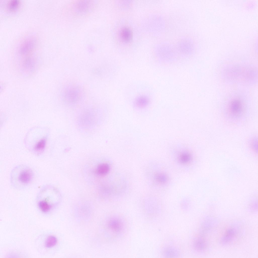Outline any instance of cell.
Instances as JSON below:
<instances>
[{"instance_id":"obj_3","label":"cell","mask_w":258,"mask_h":258,"mask_svg":"<svg viewBox=\"0 0 258 258\" xmlns=\"http://www.w3.org/2000/svg\"><path fill=\"white\" fill-rule=\"evenodd\" d=\"M53 189L49 185H46L39 192L37 199L38 206L43 212L49 211L52 207L50 203L53 195Z\"/></svg>"},{"instance_id":"obj_7","label":"cell","mask_w":258,"mask_h":258,"mask_svg":"<svg viewBox=\"0 0 258 258\" xmlns=\"http://www.w3.org/2000/svg\"><path fill=\"white\" fill-rule=\"evenodd\" d=\"M109 228L112 231L115 232H120L123 228V224L121 221L116 218H112L108 223Z\"/></svg>"},{"instance_id":"obj_2","label":"cell","mask_w":258,"mask_h":258,"mask_svg":"<svg viewBox=\"0 0 258 258\" xmlns=\"http://www.w3.org/2000/svg\"><path fill=\"white\" fill-rule=\"evenodd\" d=\"M226 77L230 80L240 82H251L256 79V71L252 67L243 66H234L226 70Z\"/></svg>"},{"instance_id":"obj_5","label":"cell","mask_w":258,"mask_h":258,"mask_svg":"<svg viewBox=\"0 0 258 258\" xmlns=\"http://www.w3.org/2000/svg\"><path fill=\"white\" fill-rule=\"evenodd\" d=\"M237 234V231L234 228L228 229L222 238L221 242L224 245H226L232 242L234 240Z\"/></svg>"},{"instance_id":"obj_14","label":"cell","mask_w":258,"mask_h":258,"mask_svg":"<svg viewBox=\"0 0 258 258\" xmlns=\"http://www.w3.org/2000/svg\"><path fill=\"white\" fill-rule=\"evenodd\" d=\"M196 242L197 247L199 250H203L206 249L207 244L204 239L201 238L198 239Z\"/></svg>"},{"instance_id":"obj_8","label":"cell","mask_w":258,"mask_h":258,"mask_svg":"<svg viewBox=\"0 0 258 258\" xmlns=\"http://www.w3.org/2000/svg\"><path fill=\"white\" fill-rule=\"evenodd\" d=\"M120 36L121 40L125 42H128L133 38V33L131 30L126 27L122 28L120 32Z\"/></svg>"},{"instance_id":"obj_18","label":"cell","mask_w":258,"mask_h":258,"mask_svg":"<svg viewBox=\"0 0 258 258\" xmlns=\"http://www.w3.org/2000/svg\"><path fill=\"white\" fill-rule=\"evenodd\" d=\"M251 146L256 151L257 150V141L255 139L252 143Z\"/></svg>"},{"instance_id":"obj_4","label":"cell","mask_w":258,"mask_h":258,"mask_svg":"<svg viewBox=\"0 0 258 258\" xmlns=\"http://www.w3.org/2000/svg\"><path fill=\"white\" fill-rule=\"evenodd\" d=\"M229 109L230 112L233 115L240 116L243 111V106L241 102L238 99L233 100L230 103Z\"/></svg>"},{"instance_id":"obj_16","label":"cell","mask_w":258,"mask_h":258,"mask_svg":"<svg viewBox=\"0 0 258 258\" xmlns=\"http://www.w3.org/2000/svg\"><path fill=\"white\" fill-rule=\"evenodd\" d=\"M190 159V155L187 153H184L182 154L180 157V160L182 163H186L188 162Z\"/></svg>"},{"instance_id":"obj_17","label":"cell","mask_w":258,"mask_h":258,"mask_svg":"<svg viewBox=\"0 0 258 258\" xmlns=\"http://www.w3.org/2000/svg\"><path fill=\"white\" fill-rule=\"evenodd\" d=\"M156 178L158 181L160 182H165L167 180L166 176L163 174H159L156 176Z\"/></svg>"},{"instance_id":"obj_11","label":"cell","mask_w":258,"mask_h":258,"mask_svg":"<svg viewBox=\"0 0 258 258\" xmlns=\"http://www.w3.org/2000/svg\"><path fill=\"white\" fill-rule=\"evenodd\" d=\"M109 170L110 167L109 165L107 164L103 163L98 166L96 169V172L98 174L104 175L107 174Z\"/></svg>"},{"instance_id":"obj_10","label":"cell","mask_w":258,"mask_h":258,"mask_svg":"<svg viewBox=\"0 0 258 258\" xmlns=\"http://www.w3.org/2000/svg\"><path fill=\"white\" fill-rule=\"evenodd\" d=\"M148 98L145 96H140L135 101L136 105L140 108H143L146 106L149 103Z\"/></svg>"},{"instance_id":"obj_9","label":"cell","mask_w":258,"mask_h":258,"mask_svg":"<svg viewBox=\"0 0 258 258\" xmlns=\"http://www.w3.org/2000/svg\"><path fill=\"white\" fill-rule=\"evenodd\" d=\"M75 5V8L77 9L79 12H85L88 11L91 7L90 2L86 1L79 2L77 3Z\"/></svg>"},{"instance_id":"obj_1","label":"cell","mask_w":258,"mask_h":258,"mask_svg":"<svg viewBox=\"0 0 258 258\" xmlns=\"http://www.w3.org/2000/svg\"><path fill=\"white\" fill-rule=\"evenodd\" d=\"M34 176L33 171L28 166L20 165L14 167L10 174V182L12 187L17 189L23 188L29 185Z\"/></svg>"},{"instance_id":"obj_12","label":"cell","mask_w":258,"mask_h":258,"mask_svg":"<svg viewBox=\"0 0 258 258\" xmlns=\"http://www.w3.org/2000/svg\"><path fill=\"white\" fill-rule=\"evenodd\" d=\"M57 242V239L55 236H49L46 239L45 242L46 247L51 248L55 246Z\"/></svg>"},{"instance_id":"obj_13","label":"cell","mask_w":258,"mask_h":258,"mask_svg":"<svg viewBox=\"0 0 258 258\" xmlns=\"http://www.w3.org/2000/svg\"><path fill=\"white\" fill-rule=\"evenodd\" d=\"M46 141L44 139L41 140L37 143L34 149L35 151L38 153L41 152L45 147Z\"/></svg>"},{"instance_id":"obj_15","label":"cell","mask_w":258,"mask_h":258,"mask_svg":"<svg viewBox=\"0 0 258 258\" xmlns=\"http://www.w3.org/2000/svg\"><path fill=\"white\" fill-rule=\"evenodd\" d=\"M19 2L18 0H12L8 3V8L11 10H13L17 8L19 6Z\"/></svg>"},{"instance_id":"obj_6","label":"cell","mask_w":258,"mask_h":258,"mask_svg":"<svg viewBox=\"0 0 258 258\" xmlns=\"http://www.w3.org/2000/svg\"><path fill=\"white\" fill-rule=\"evenodd\" d=\"M35 42L33 39H29L24 41L20 47V53L24 55L29 53L34 48Z\"/></svg>"}]
</instances>
